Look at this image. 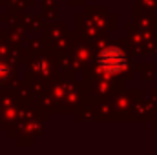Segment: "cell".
<instances>
[{
	"instance_id": "cell-1",
	"label": "cell",
	"mask_w": 157,
	"mask_h": 155,
	"mask_svg": "<svg viewBox=\"0 0 157 155\" xmlns=\"http://www.w3.org/2000/svg\"><path fill=\"white\" fill-rule=\"evenodd\" d=\"M126 66V55L119 49V47H106L101 51L99 55V68L108 73V75H115L119 71H122Z\"/></svg>"
}]
</instances>
